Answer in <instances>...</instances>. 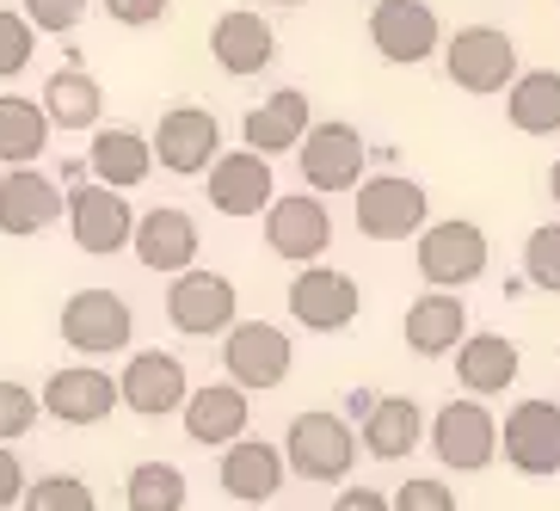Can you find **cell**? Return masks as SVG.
<instances>
[{
	"label": "cell",
	"instance_id": "obj_1",
	"mask_svg": "<svg viewBox=\"0 0 560 511\" xmlns=\"http://www.w3.org/2000/svg\"><path fill=\"white\" fill-rule=\"evenodd\" d=\"M358 462V431L339 413H296L290 438H283V468H296L302 480H346Z\"/></svg>",
	"mask_w": 560,
	"mask_h": 511
},
{
	"label": "cell",
	"instance_id": "obj_2",
	"mask_svg": "<svg viewBox=\"0 0 560 511\" xmlns=\"http://www.w3.org/2000/svg\"><path fill=\"white\" fill-rule=\"evenodd\" d=\"M444 74H450V86H462V93L493 100V93L511 86V74H517V44H511L499 25H462V32L444 44Z\"/></svg>",
	"mask_w": 560,
	"mask_h": 511
},
{
	"label": "cell",
	"instance_id": "obj_3",
	"mask_svg": "<svg viewBox=\"0 0 560 511\" xmlns=\"http://www.w3.org/2000/svg\"><path fill=\"white\" fill-rule=\"evenodd\" d=\"M487 229L468 222V216H450V222H425L419 229V278L431 290H462L487 271Z\"/></svg>",
	"mask_w": 560,
	"mask_h": 511
},
{
	"label": "cell",
	"instance_id": "obj_4",
	"mask_svg": "<svg viewBox=\"0 0 560 511\" xmlns=\"http://www.w3.org/2000/svg\"><path fill=\"white\" fill-rule=\"evenodd\" d=\"M222 363H229L234 388L265 395V388H278V382L290 376L296 346H290V333L271 327V321H234V327L222 333Z\"/></svg>",
	"mask_w": 560,
	"mask_h": 511
},
{
	"label": "cell",
	"instance_id": "obj_5",
	"mask_svg": "<svg viewBox=\"0 0 560 511\" xmlns=\"http://www.w3.org/2000/svg\"><path fill=\"white\" fill-rule=\"evenodd\" d=\"M358 234L370 241H407L431 222V198L419 179H400V173H376V179H358Z\"/></svg>",
	"mask_w": 560,
	"mask_h": 511
},
{
	"label": "cell",
	"instance_id": "obj_6",
	"mask_svg": "<svg viewBox=\"0 0 560 511\" xmlns=\"http://www.w3.org/2000/svg\"><path fill=\"white\" fill-rule=\"evenodd\" d=\"M234 314H241V297H234V278L222 271H198L185 265L173 271V290H166V321L191 339H210V333H229Z\"/></svg>",
	"mask_w": 560,
	"mask_h": 511
},
{
	"label": "cell",
	"instance_id": "obj_7",
	"mask_svg": "<svg viewBox=\"0 0 560 511\" xmlns=\"http://www.w3.org/2000/svg\"><path fill=\"white\" fill-rule=\"evenodd\" d=\"M68 234H74V247L93 253V259H112V253L130 247V229H136V210L124 204V191L112 185H74L68 191Z\"/></svg>",
	"mask_w": 560,
	"mask_h": 511
},
{
	"label": "cell",
	"instance_id": "obj_8",
	"mask_svg": "<svg viewBox=\"0 0 560 511\" xmlns=\"http://www.w3.org/2000/svg\"><path fill=\"white\" fill-rule=\"evenodd\" d=\"M149 154L166 173L198 179L203 166L222 154V124H215V112H203V105H173V112H161V124H154Z\"/></svg>",
	"mask_w": 560,
	"mask_h": 511
},
{
	"label": "cell",
	"instance_id": "obj_9",
	"mask_svg": "<svg viewBox=\"0 0 560 511\" xmlns=\"http://www.w3.org/2000/svg\"><path fill=\"white\" fill-rule=\"evenodd\" d=\"M431 450H438V462L456 468V475H480V468L499 456V419L480 407V400H450V407H438V419H431Z\"/></svg>",
	"mask_w": 560,
	"mask_h": 511
},
{
	"label": "cell",
	"instance_id": "obj_10",
	"mask_svg": "<svg viewBox=\"0 0 560 511\" xmlns=\"http://www.w3.org/2000/svg\"><path fill=\"white\" fill-rule=\"evenodd\" d=\"M370 44L382 50V62L395 68H419L425 56H438L444 25L425 0H376L370 7Z\"/></svg>",
	"mask_w": 560,
	"mask_h": 511
},
{
	"label": "cell",
	"instance_id": "obj_11",
	"mask_svg": "<svg viewBox=\"0 0 560 511\" xmlns=\"http://www.w3.org/2000/svg\"><path fill=\"white\" fill-rule=\"evenodd\" d=\"M136 333V314L117 290H74L62 302V339L86 358H105V351H124Z\"/></svg>",
	"mask_w": 560,
	"mask_h": 511
},
{
	"label": "cell",
	"instance_id": "obj_12",
	"mask_svg": "<svg viewBox=\"0 0 560 511\" xmlns=\"http://www.w3.org/2000/svg\"><path fill=\"white\" fill-rule=\"evenodd\" d=\"M363 297L358 283L346 278V271H332V265L308 259L296 271V283H290V314H296V327L308 333H346L351 321H358Z\"/></svg>",
	"mask_w": 560,
	"mask_h": 511
},
{
	"label": "cell",
	"instance_id": "obj_13",
	"mask_svg": "<svg viewBox=\"0 0 560 511\" xmlns=\"http://www.w3.org/2000/svg\"><path fill=\"white\" fill-rule=\"evenodd\" d=\"M296 166L302 179H308V191H351V185L363 179V136L351 130V124H308L296 142Z\"/></svg>",
	"mask_w": 560,
	"mask_h": 511
},
{
	"label": "cell",
	"instance_id": "obj_14",
	"mask_svg": "<svg viewBox=\"0 0 560 511\" xmlns=\"http://www.w3.org/2000/svg\"><path fill=\"white\" fill-rule=\"evenodd\" d=\"M191 395V376H185V363L173 351H136L124 363V376H117V407L142 413V419H166V413H179V400Z\"/></svg>",
	"mask_w": 560,
	"mask_h": 511
},
{
	"label": "cell",
	"instance_id": "obj_15",
	"mask_svg": "<svg viewBox=\"0 0 560 511\" xmlns=\"http://www.w3.org/2000/svg\"><path fill=\"white\" fill-rule=\"evenodd\" d=\"M332 241V216L320 198H308V191H296V198H271L265 204V247L278 253V259L290 265H308L320 259Z\"/></svg>",
	"mask_w": 560,
	"mask_h": 511
},
{
	"label": "cell",
	"instance_id": "obj_16",
	"mask_svg": "<svg viewBox=\"0 0 560 511\" xmlns=\"http://www.w3.org/2000/svg\"><path fill=\"white\" fill-rule=\"evenodd\" d=\"M505 462L517 475H560V407L555 400H517L505 413Z\"/></svg>",
	"mask_w": 560,
	"mask_h": 511
},
{
	"label": "cell",
	"instance_id": "obj_17",
	"mask_svg": "<svg viewBox=\"0 0 560 511\" xmlns=\"http://www.w3.org/2000/svg\"><path fill=\"white\" fill-rule=\"evenodd\" d=\"M130 253L149 271H185V265H198V222L179 210V204H154L149 216H136L130 229Z\"/></svg>",
	"mask_w": 560,
	"mask_h": 511
},
{
	"label": "cell",
	"instance_id": "obj_18",
	"mask_svg": "<svg viewBox=\"0 0 560 511\" xmlns=\"http://www.w3.org/2000/svg\"><path fill=\"white\" fill-rule=\"evenodd\" d=\"M37 407L50 413V419H62V426H100L117 407V382L105 370H93V363H68V370H56L44 382Z\"/></svg>",
	"mask_w": 560,
	"mask_h": 511
},
{
	"label": "cell",
	"instance_id": "obj_19",
	"mask_svg": "<svg viewBox=\"0 0 560 511\" xmlns=\"http://www.w3.org/2000/svg\"><path fill=\"white\" fill-rule=\"evenodd\" d=\"M56 216H62V191H56L50 173L7 166V179H0V234L7 241H25V234H44Z\"/></svg>",
	"mask_w": 560,
	"mask_h": 511
},
{
	"label": "cell",
	"instance_id": "obj_20",
	"mask_svg": "<svg viewBox=\"0 0 560 511\" xmlns=\"http://www.w3.org/2000/svg\"><path fill=\"white\" fill-rule=\"evenodd\" d=\"M185 413V431H191V444H234V438H247V419H253V400L247 388H234V382H203L191 395L179 400Z\"/></svg>",
	"mask_w": 560,
	"mask_h": 511
},
{
	"label": "cell",
	"instance_id": "obj_21",
	"mask_svg": "<svg viewBox=\"0 0 560 511\" xmlns=\"http://www.w3.org/2000/svg\"><path fill=\"white\" fill-rule=\"evenodd\" d=\"M203 173H210V204L222 216H259L265 204L278 198V185H271V161H265V154H253V149L215 154Z\"/></svg>",
	"mask_w": 560,
	"mask_h": 511
},
{
	"label": "cell",
	"instance_id": "obj_22",
	"mask_svg": "<svg viewBox=\"0 0 560 511\" xmlns=\"http://www.w3.org/2000/svg\"><path fill=\"white\" fill-rule=\"evenodd\" d=\"M210 56H215L222 74L247 81V74L271 68V56H278V32H271L259 13H247V7H229V13L215 19V32H210Z\"/></svg>",
	"mask_w": 560,
	"mask_h": 511
},
{
	"label": "cell",
	"instance_id": "obj_23",
	"mask_svg": "<svg viewBox=\"0 0 560 511\" xmlns=\"http://www.w3.org/2000/svg\"><path fill=\"white\" fill-rule=\"evenodd\" d=\"M222 493L241 499V506H265V499H278L283 487V450L265 444V438H234L222 444Z\"/></svg>",
	"mask_w": 560,
	"mask_h": 511
},
{
	"label": "cell",
	"instance_id": "obj_24",
	"mask_svg": "<svg viewBox=\"0 0 560 511\" xmlns=\"http://www.w3.org/2000/svg\"><path fill=\"white\" fill-rule=\"evenodd\" d=\"M358 426H363V450H370V456L400 462V456L419 450V438H425V413H419L412 395H376Z\"/></svg>",
	"mask_w": 560,
	"mask_h": 511
},
{
	"label": "cell",
	"instance_id": "obj_25",
	"mask_svg": "<svg viewBox=\"0 0 560 511\" xmlns=\"http://www.w3.org/2000/svg\"><path fill=\"white\" fill-rule=\"evenodd\" d=\"M517 339L505 333H462L456 346V382L468 395H505L511 382H517Z\"/></svg>",
	"mask_w": 560,
	"mask_h": 511
},
{
	"label": "cell",
	"instance_id": "obj_26",
	"mask_svg": "<svg viewBox=\"0 0 560 511\" xmlns=\"http://www.w3.org/2000/svg\"><path fill=\"white\" fill-rule=\"evenodd\" d=\"M302 130H308V93H296V86H283V93H271L265 105H253L247 117H241V136H247L253 154H290L302 142Z\"/></svg>",
	"mask_w": 560,
	"mask_h": 511
},
{
	"label": "cell",
	"instance_id": "obj_27",
	"mask_svg": "<svg viewBox=\"0 0 560 511\" xmlns=\"http://www.w3.org/2000/svg\"><path fill=\"white\" fill-rule=\"evenodd\" d=\"M407 346L419 358H444V351L462 346V333H468V302H456V290H431L407 309Z\"/></svg>",
	"mask_w": 560,
	"mask_h": 511
},
{
	"label": "cell",
	"instance_id": "obj_28",
	"mask_svg": "<svg viewBox=\"0 0 560 511\" xmlns=\"http://www.w3.org/2000/svg\"><path fill=\"white\" fill-rule=\"evenodd\" d=\"M86 166H93V179L112 185V191H136V185L154 173L149 136H142V130H100V136H93Z\"/></svg>",
	"mask_w": 560,
	"mask_h": 511
},
{
	"label": "cell",
	"instance_id": "obj_29",
	"mask_svg": "<svg viewBox=\"0 0 560 511\" xmlns=\"http://www.w3.org/2000/svg\"><path fill=\"white\" fill-rule=\"evenodd\" d=\"M505 117H511V130H524V136H555L560 130V74H555V68L511 74Z\"/></svg>",
	"mask_w": 560,
	"mask_h": 511
},
{
	"label": "cell",
	"instance_id": "obj_30",
	"mask_svg": "<svg viewBox=\"0 0 560 511\" xmlns=\"http://www.w3.org/2000/svg\"><path fill=\"white\" fill-rule=\"evenodd\" d=\"M37 105L50 117V130H93L105 112V93L86 68H56L50 81H44V100Z\"/></svg>",
	"mask_w": 560,
	"mask_h": 511
},
{
	"label": "cell",
	"instance_id": "obj_31",
	"mask_svg": "<svg viewBox=\"0 0 560 511\" xmlns=\"http://www.w3.org/2000/svg\"><path fill=\"white\" fill-rule=\"evenodd\" d=\"M44 149H50V117H44V105L19 100V93H0V161L32 166Z\"/></svg>",
	"mask_w": 560,
	"mask_h": 511
},
{
	"label": "cell",
	"instance_id": "obj_32",
	"mask_svg": "<svg viewBox=\"0 0 560 511\" xmlns=\"http://www.w3.org/2000/svg\"><path fill=\"white\" fill-rule=\"evenodd\" d=\"M124 499H130V511H185L191 487H185L179 462H136L124 480Z\"/></svg>",
	"mask_w": 560,
	"mask_h": 511
},
{
	"label": "cell",
	"instance_id": "obj_33",
	"mask_svg": "<svg viewBox=\"0 0 560 511\" xmlns=\"http://www.w3.org/2000/svg\"><path fill=\"white\" fill-rule=\"evenodd\" d=\"M25 511H100L93 487L81 475H44V480H25V493H19Z\"/></svg>",
	"mask_w": 560,
	"mask_h": 511
},
{
	"label": "cell",
	"instance_id": "obj_34",
	"mask_svg": "<svg viewBox=\"0 0 560 511\" xmlns=\"http://www.w3.org/2000/svg\"><path fill=\"white\" fill-rule=\"evenodd\" d=\"M524 278L548 297H560V222H542V229L524 241Z\"/></svg>",
	"mask_w": 560,
	"mask_h": 511
},
{
	"label": "cell",
	"instance_id": "obj_35",
	"mask_svg": "<svg viewBox=\"0 0 560 511\" xmlns=\"http://www.w3.org/2000/svg\"><path fill=\"white\" fill-rule=\"evenodd\" d=\"M32 56H37L32 19L13 13V7H0V81H13L19 68H32Z\"/></svg>",
	"mask_w": 560,
	"mask_h": 511
},
{
	"label": "cell",
	"instance_id": "obj_36",
	"mask_svg": "<svg viewBox=\"0 0 560 511\" xmlns=\"http://www.w3.org/2000/svg\"><path fill=\"white\" fill-rule=\"evenodd\" d=\"M37 395L25 388V382L13 376H0V444H13V438H25V431L37 426Z\"/></svg>",
	"mask_w": 560,
	"mask_h": 511
},
{
	"label": "cell",
	"instance_id": "obj_37",
	"mask_svg": "<svg viewBox=\"0 0 560 511\" xmlns=\"http://www.w3.org/2000/svg\"><path fill=\"white\" fill-rule=\"evenodd\" d=\"M388 511H456V493H450V480H407L400 493H388Z\"/></svg>",
	"mask_w": 560,
	"mask_h": 511
},
{
	"label": "cell",
	"instance_id": "obj_38",
	"mask_svg": "<svg viewBox=\"0 0 560 511\" xmlns=\"http://www.w3.org/2000/svg\"><path fill=\"white\" fill-rule=\"evenodd\" d=\"M25 19H32V32H74L86 19V0H25Z\"/></svg>",
	"mask_w": 560,
	"mask_h": 511
},
{
	"label": "cell",
	"instance_id": "obj_39",
	"mask_svg": "<svg viewBox=\"0 0 560 511\" xmlns=\"http://www.w3.org/2000/svg\"><path fill=\"white\" fill-rule=\"evenodd\" d=\"M105 13H112L117 25H161V19L173 13V0H105Z\"/></svg>",
	"mask_w": 560,
	"mask_h": 511
},
{
	"label": "cell",
	"instance_id": "obj_40",
	"mask_svg": "<svg viewBox=\"0 0 560 511\" xmlns=\"http://www.w3.org/2000/svg\"><path fill=\"white\" fill-rule=\"evenodd\" d=\"M19 493H25V468H19V456L7 444H0V511L19 506Z\"/></svg>",
	"mask_w": 560,
	"mask_h": 511
},
{
	"label": "cell",
	"instance_id": "obj_41",
	"mask_svg": "<svg viewBox=\"0 0 560 511\" xmlns=\"http://www.w3.org/2000/svg\"><path fill=\"white\" fill-rule=\"evenodd\" d=\"M332 511H388V493H376V487H346V493L332 499Z\"/></svg>",
	"mask_w": 560,
	"mask_h": 511
},
{
	"label": "cell",
	"instance_id": "obj_42",
	"mask_svg": "<svg viewBox=\"0 0 560 511\" xmlns=\"http://www.w3.org/2000/svg\"><path fill=\"white\" fill-rule=\"evenodd\" d=\"M370 400H376L370 388H351V395H346V413H351V419H363V413H370Z\"/></svg>",
	"mask_w": 560,
	"mask_h": 511
},
{
	"label": "cell",
	"instance_id": "obj_43",
	"mask_svg": "<svg viewBox=\"0 0 560 511\" xmlns=\"http://www.w3.org/2000/svg\"><path fill=\"white\" fill-rule=\"evenodd\" d=\"M548 191H555V204H560V161L548 166Z\"/></svg>",
	"mask_w": 560,
	"mask_h": 511
},
{
	"label": "cell",
	"instance_id": "obj_44",
	"mask_svg": "<svg viewBox=\"0 0 560 511\" xmlns=\"http://www.w3.org/2000/svg\"><path fill=\"white\" fill-rule=\"evenodd\" d=\"M278 7H302V0H278Z\"/></svg>",
	"mask_w": 560,
	"mask_h": 511
}]
</instances>
